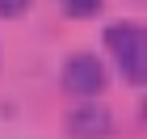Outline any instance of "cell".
<instances>
[{
	"label": "cell",
	"mask_w": 147,
	"mask_h": 139,
	"mask_svg": "<svg viewBox=\"0 0 147 139\" xmlns=\"http://www.w3.org/2000/svg\"><path fill=\"white\" fill-rule=\"evenodd\" d=\"M30 9V0H0V17H21Z\"/></svg>",
	"instance_id": "6"
},
{
	"label": "cell",
	"mask_w": 147,
	"mask_h": 139,
	"mask_svg": "<svg viewBox=\"0 0 147 139\" xmlns=\"http://www.w3.org/2000/svg\"><path fill=\"white\" fill-rule=\"evenodd\" d=\"M67 131H71V139H105V135L113 131V118H109L105 105L80 101L76 110L67 114Z\"/></svg>",
	"instance_id": "2"
},
{
	"label": "cell",
	"mask_w": 147,
	"mask_h": 139,
	"mask_svg": "<svg viewBox=\"0 0 147 139\" xmlns=\"http://www.w3.org/2000/svg\"><path fill=\"white\" fill-rule=\"evenodd\" d=\"M63 89L76 97H97L105 89V63L97 55H71L63 68Z\"/></svg>",
	"instance_id": "1"
},
{
	"label": "cell",
	"mask_w": 147,
	"mask_h": 139,
	"mask_svg": "<svg viewBox=\"0 0 147 139\" xmlns=\"http://www.w3.org/2000/svg\"><path fill=\"white\" fill-rule=\"evenodd\" d=\"M63 9H67V17H97L105 0H63Z\"/></svg>",
	"instance_id": "5"
},
{
	"label": "cell",
	"mask_w": 147,
	"mask_h": 139,
	"mask_svg": "<svg viewBox=\"0 0 147 139\" xmlns=\"http://www.w3.org/2000/svg\"><path fill=\"white\" fill-rule=\"evenodd\" d=\"M105 46H109L113 55H126V51L143 46V25L139 21H113L105 30Z\"/></svg>",
	"instance_id": "3"
},
{
	"label": "cell",
	"mask_w": 147,
	"mask_h": 139,
	"mask_svg": "<svg viewBox=\"0 0 147 139\" xmlns=\"http://www.w3.org/2000/svg\"><path fill=\"white\" fill-rule=\"evenodd\" d=\"M122 59V76L130 84H143V76H147V51L143 46H135V51H126V55H118Z\"/></svg>",
	"instance_id": "4"
}]
</instances>
